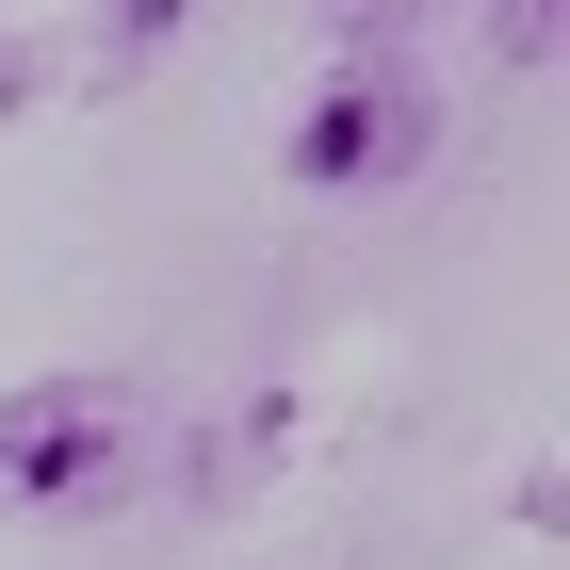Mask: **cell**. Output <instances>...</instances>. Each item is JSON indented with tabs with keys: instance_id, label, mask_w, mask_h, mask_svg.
Listing matches in <instances>:
<instances>
[{
	"instance_id": "3957f363",
	"label": "cell",
	"mask_w": 570,
	"mask_h": 570,
	"mask_svg": "<svg viewBox=\"0 0 570 570\" xmlns=\"http://www.w3.org/2000/svg\"><path fill=\"white\" fill-rule=\"evenodd\" d=\"M17 98H33V33H0V115H17Z\"/></svg>"
},
{
	"instance_id": "6da1fadb",
	"label": "cell",
	"mask_w": 570,
	"mask_h": 570,
	"mask_svg": "<svg viewBox=\"0 0 570 570\" xmlns=\"http://www.w3.org/2000/svg\"><path fill=\"white\" fill-rule=\"evenodd\" d=\"M131 456H147L131 375H49V392L0 407V505H98Z\"/></svg>"
},
{
	"instance_id": "7a4b0ae2",
	"label": "cell",
	"mask_w": 570,
	"mask_h": 570,
	"mask_svg": "<svg viewBox=\"0 0 570 570\" xmlns=\"http://www.w3.org/2000/svg\"><path fill=\"white\" fill-rule=\"evenodd\" d=\"M424 147H440V98L392 82V66H358V82H326L294 131H277V164H294L309 196H375V179H407Z\"/></svg>"
}]
</instances>
